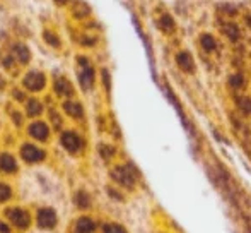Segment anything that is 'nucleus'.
Instances as JSON below:
<instances>
[{
  "label": "nucleus",
  "instance_id": "obj_1",
  "mask_svg": "<svg viewBox=\"0 0 251 233\" xmlns=\"http://www.w3.org/2000/svg\"><path fill=\"white\" fill-rule=\"evenodd\" d=\"M3 220L9 221L10 227L14 228V230L17 232H26L27 228L31 227V225L34 223V216L29 213V211L26 209V207L23 206H16V204H12V206H7L3 207Z\"/></svg>",
  "mask_w": 251,
  "mask_h": 233
},
{
  "label": "nucleus",
  "instance_id": "obj_2",
  "mask_svg": "<svg viewBox=\"0 0 251 233\" xmlns=\"http://www.w3.org/2000/svg\"><path fill=\"white\" fill-rule=\"evenodd\" d=\"M34 225L40 230L51 232L58 227V213L51 206H41L34 213Z\"/></svg>",
  "mask_w": 251,
  "mask_h": 233
},
{
  "label": "nucleus",
  "instance_id": "obj_3",
  "mask_svg": "<svg viewBox=\"0 0 251 233\" xmlns=\"http://www.w3.org/2000/svg\"><path fill=\"white\" fill-rule=\"evenodd\" d=\"M111 178L115 180L118 185L132 190L137 183V170L132 165H116L111 170Z\"/></svg>",
  "mask_w": 251,
  "mask_h": 233
},
{
  "label": "nucleus",
  "instance_id": "obj_4",
  "mask_svg": "<svg viewBox=\"0 0 251 233\" xmlns=\"http://www.w3.org/2000/svg\"><path fill=\"white\" fill-rule=\"evenodd\" d=\"M19 156L24 163L38 165V163H43V161L47 160V151H45L43 147L38 146V144L24 143V144H21V147H19Z\"/></svg>",
  "mask_w": 251,
  "mask_h": 233
},
{
  "label": "nucleus",
  "instance_id": "obj_5",
  "mask_svg": "<svg viewBox=\"0 0 251 233\" xmlns=\"http://www.w3.org/2000/svg\"><path fill=\"white\" fill-rule=\"evenodd\" d=\"M60 144H62V147L69 154L82 153L84 146H86L82 136H80L79 132H75V130H63V132L60 134Z\"/></svg>",
  "mask_w": 251,
  "mask_h": 233
},
{
  "label": "nucleus",
  "instance_id": "obj_6",
  "mask_svg": "<svg viewBox=\"0 0 251 233\" xmlns=\"http://www.w3.org/2000/svg\"><path fill=\"white\" fill-rule=\"evenodd\" d=\"M77 63H79V83L84 91H91L94 86V67L89 63L84 55L77 57Z\"/></svg>",
  "mask_w": 251,
  "mask_h": 233
},
{
  "label": "nucleus",
  "instance_id": "obj_7",
  "mask_svg": "<svg viewBox=\"0 0 251 233\" xmlns=\"http://www.w3.org/2000/svg\"><path fill=\"white\" fill-rule=\"evenodd\" d=\"M47 86V76L40 70H31L23 77V87H26L31 93H40Z\"/></svg>",
  "mask_w": 251,
  "mask_h": 233
},
{
  "label": "nucleus",
  "instance_id": "obj_8",
  "mask_svg": "<svg viewBox=\"0 0 251 233\" xmlns=\"http://www.w3.org/2000/svg\"><path fill=\"white\" fill-rule=\"evenodd\" d=\"M98 223L93 216L89 214H82V216L75 218L70 227V233H96Z\"/></svg>",
  "mask_w": 251,
  "mask_h": 233
},
{
  "label": "nucleus",
  "instance_id": "obj_9",
  "mask_svg": "<svg viewBox=\"0 0 251 233\" xmlns=\"http://www.w3.org/2000/svg\"><path fill=\"white\" fill-rule=\"evenodd\" d=\"M27 134L33 137L38 143H47L48 137H50V127L47 122H41V120H34L29 127H27Z\"/></svg>",
  "mask_w": 251,
  "mask_h": 233
},
{
  "label": "nucleus",
  "instance_id": "obj_10",
  "mask_svg": "<svg viewBox=\"0 0 251 233\" xmlns=\"http://www.w3.org/2000/svg\"><path fill=\"white\" fill-rule=\"evenodd\" d=\"M19 172V163H17L16 156L10 153H0V174L12 176Z\"/></svg>",
  "mask_w": 251,
  "mask_h": 233
},
{
  "label": "nucleus",
  "instance_id": "obj_11",
  "mask_svg": "<svg viewBox=\"0 0 251 233\" xmlns=\"http://www.w3.org/2000/svg\"><path fill=\"white\" fill-rule=\"evenodd\" d=\"M72 203H74V206H75L77 209L87 211V209H91V207H93V197H91V194L87 192V190L77 189L75 192H74V196H72Z\"/></svg>",
  "mask_w": 251,
  "mask_h": 233
},
{
  "label": "nucleus",
  "instance_id": "obj_12",
  "mask_svg": "<svg viewBox=\"0 0 251 233\" xmlns=\"http://www.w3.org/2000/svg\"><path fill=\"white\" fill-rule=\"evenodd\" d=\"M53 89H55V93L58 94V96L62 98H70L74 94V86L70 84V81L67 79V77H56L55 79V84H53Z\"/></svg>",
  "mask_w": 251,
  "mask_h": 233
},
{
  "label": "nucleus",
  "instance_id": "obj_13",
  "mask_svg": "<svg viewBox=\"0 0 251 233\" xmlns=\"http://www.w3.org/2000/svg\"><path fill=\"white\" fill-rule=\"evenodd\" d=\"M62 108H63V112H65L67 115L72 116V118H75V120H79V118H82V116H84V108H82V105H80L79 101L65 100V101H63V105H62Z\"/></svg>",
  "mask_w": 251,
  "mask_h": 233
},
{
  "label": "nucleus",
  "instance_id": "obj_14",
  "mask_svg": "<svg viewBox=\"0 0 251 233\" xmlns=\"http://www.w3.org/2000/svg\"><path fill=\"white\" fill-rule=\"evenodd\" d=\"M176 62H178V65L181 67V70H185V72H193V70H195V62H193L192 55H190L188 52H179V54L176 55Z\"/></svg>",
  "mask_w": 251,
  "mask_h": 233
},
{
  "label": "nucleus",
  "instance_id": "obj_15",
  "mask_svg": "<svg viewBox=\"0 0 251 233\" xmlns=\"http://www.w3.org/2000/svg\"><path fill=\"white\" fill-rule=\"evenodd\" d=\"M26 114H27V116H31V118H36V116H40L41 114H43V103H41L40 100H36V98H31V100H27Z\"/></svg>",
  "mask_w": 251,
  "mask_h": 233
},
{
  "label": "nucleus",
  "instance_id": "obj_16",
  "mask_svg": "<svg viewBox=\"0 0 251 233\" xmlns=\"http://www.w3.org/2000/svg\"><path fill=\"white\" fill-rule=\"evenodd\" d=\"M14 194H16L14 187L10 185V183L2 182V180H0V204L10 203V201L14 199Z\"/></svg>",
  "mask_w": 251,
  "mask_h": 233
},
{
  "label": "nucleus",
  "instance_id": "obj_17",
  "mask_svg": "<svg viewBox=\"0 0 251 233\" xmlns=\"http://www.w3.org/2000/svg\"><path fill=\"white\" fill-rule=\"evenodd\" d=\"M12 52H14V58H17L21 63H27L31 60V52L26 45H16Z\"/></svg>",
  "mask_w": 251,
  "mask_h": 233
},
{
  "label": "nucleus",
  "instance_id": "obj_18",
  "mask_svg": "<svg viewBox=\"0 0 251 233\" xmlns=\"http://www.w3.org/2000/svg\"><path fill=\"white\" fill-rule=\"evenodd\" d=\"M200 43H201V48H203L205 52H214L215 47H217L214 36H210V34H201Z\"/></svg>",
  "mask_w": 251,
  "mask_h": 233
},
{
  "label": "nucleus",
  "instance_id": "obj_19",
  "mask_svg": "<svg viewBox=\"0 0 251 233\" xmlns=\"http://www.w3.org/2000/svg\"><path fill=\"white\" fill-rule=\"evenodd\" d=\"M222 29H224L226 36H227L231 41L239 40V29H238V26H236V24H231V23L224 24V26H222Z\"/></svg>",
  "mask_w": 251,
  "mask_h": 233
},
{
  "label": "nucleus",
  "instance_id": "obj_20",
  "mask_svg": "<svg viewBox=\"0 0 251 233\" xmlns=\"http://www.w3.org/2000/svg\"><path fill=\"white\" fill-rule=\"evenodd\" d=\"M102 233H126V230L118 223H104L102 225Z\"/></svg>",
  "mask_w": 251,
  "mask_h": 233
},
{
  "label": "nucleus",
  "instance_id": "obj_21",
  "mask_svg": "<svg viewBox=\"0 0 251 233\" xmlns=\"http://www.w3.org/2000/svg\"><path fill=\"white\" fill-rule=\"evenodd\" d=\"M238 107L243 114H251V98L248 96H241L238 100Z\"/></svg>",
  "mask_w": 251,
  "mask_h": 233
},
{
  "label": "nucleus",
  "instance_id": "obj_22",
  "mask_svg": "<svg viewBox=\"0 0 251 233\" xmlns=\"http://www.w3.org/2000/svg\"><path fill=\"white\" fill-rule=\"evenodd\" d=\"M45 41H47V43L53 48L60 47V38L56 36L55 33H50V31H45Z\"/></svg>",
  "mask_w": 251,
  "mask_h": 233
},
{
  "label": "nucleus",
  "instance_id": "obj_23",
  "mask_svg": "<svg viewBox=\"0 0 251 233\" xmlns=\"http://www.w3.org/2000/svg\"><path fill=\"white\" fill-rule=\"evenodd\" d=\"M159 26H161L162 31H173V28H175L173 17L171 16H162L161 17V23H159Z\"/></svg>",
  "mask_w": 251,
  "mask_h": 233
},
{
  "label": "nucleus",
  "instance_id": "obj_24",
  "mask_svg": "<svg viewBox=\"0 0 251 233\" xmlns=\"http://www.w3.org/2000/svg\"><path fill=\"white\" fill-rule=\"evenodd\" d=\"M100 154L104 158V160H109V158L115 154V149H113L111 146H108V144H101V146H100Z\"/></svg>",
  "mask_w": 251,
  "mask_h": 233
},
{
  "label": "nucleus",
  "instance_id": "obj_25",
  "mask_svg": "<svg viewBox=\"0 0 251 233\" xmlns=\"http://www.w3.org/2000/svg\"><path fill=\"white\" fill-rule=\"evenodd\" d=\"M243 83H245V79H243L241 74H234V76H231V79H229V84H231L232 87H241Z\"/></svg>",
  "mask_w": 251,
  "mask_h": 233
},
{
  "label": "nucleus",
  "instance_id": "obj_26",
  "mask_svg": "<svg viewBox=\"0 0 251 233\" xmlns=\"http://www.w3.org/2000/svg\"><path fill=\"white\" fill-rule=\"evenodd\" d=\"M0 233H14V228L10 227L9 221H5L3 218H0Z\"/></svg>",
  "mask_w": 251,
  "mask_h": 233
},
{
  "label": "nucleus",
  "instance_id": "obj_27",
  "mask_svg": "<svg viewBox=\"0 0 251 233\" xmlns=\"http://www.w3.org/2000/svg\"><path fill=\"white\" fill-rule=\"evenodd\" d=\"M50 118L53 120V122H51V125H53V127H56V129H58V127L62 125V120H60V116H58V114H56L55 110L50 112Z\"/></svg>",
  "mask_w": 251,
  "mask_h": 233
},
{
  "label": "nucleus",
  "instance_id": "obj_28",
  "mask_svg": "<svg viewBox=\"0 0 251 233\" xmlns=\"http://www.w3.org/2000/svg\"><path fill=\"white\" fill-rule=\"evenodd\" d=\"M102 81H104V86H106V89H109V74H108V70H102Z\"/></svg>",
  "mask_w": 251,
  "mask_h": 233
},
{
  "label": "nucleus",
  "instance_id": "obj_29",
  "mask_svg": "<svg viewBox=\"0 0 251 233\" xmlns=\"http://www.w3.org/2000/svg\"><path fill=\"white\" fill-rule=\"evenodd\" d=\"M12 116H14V122H16V125H21V123H23V120H21V114H19V112H12Z\"/></svg>",
  "mask_w": 251,
  "mask_h": 233
},
{
  "label": "nucleus",
  "instance_id": "obj_30",
  "mask_svg": "<svg viewBox=\"0 0 251 233\" xmlns=\"http://www.w3.org/2000/svg\"><path fill=\"white\" fill-rule=\"evenodd\" d=\"M14 96H16L19 101H24V100H26V94H24V93H19V91H17V89L14 91Z\"/></svg>",
  "mask_w": 251,
  "mask_h": 233
},
{
  "label": "nucleus",
  "instance_id": "obj_31",
  "mask_svg": "<svg viewBox=\"0 0 251 233\" xmlns=\"http://www.w3.org/2000/svg\"><path fill=\"white\" fill-rule=\"evenodd\" d=\"M56 2H58V3H63V2H67V0H56Z\"/></svg>",
  "mask_w": 251,
  "mask_h": 233
}]
</instances>
